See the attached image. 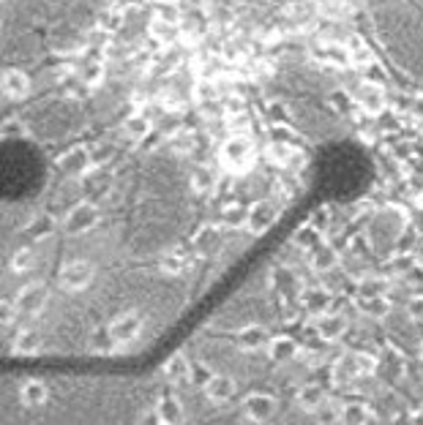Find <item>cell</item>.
I'll use <instances>...</instances> for the list:
<instances>
[{
	"mask_svg": "<svg viewBox=\"0 0 423 425\" xmlns=\"http://www.w3.org/2000/svg\"><path fill=\"white\" fill-rule=\"evenodd\" d=\"M3 194L8 199H20L33 194L42 185L44 166L36 150L22 142H8L3 150Z\"/></svg>",
	"mask_w": 423,
	"mask_h": 425,
	"instance_id": "cell-1",
	"label": "cell"
}]
</instances>
